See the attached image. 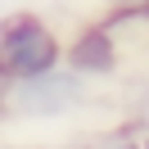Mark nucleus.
Here are the masks:
<instances>
[{"instance_id": "nucleus-1", "label": "nucleus", "mask_w": 149, "mask_h": 149, "mask_svg": "<svg viewBox=\"0 0 149 149\" xmlns=\"http://www.w3.org/2000/svg\"><path fill=\"white\" fill-rule=\"evenodd\" d=\"M63 63V36L36 9H18L0 18V86L50 72Z\"/></svg>"}, {"instance_id": "nucleus-2", "label": "nucleus", "mask_w": 149, "mask_h": 149, "mask_svg": "<svg viewBox=\"0 0 149 149\" xmlns=\"http://www.w3.org/2000/svg\"><path fill=\"white\" fill-rule=\"evenodd\" d=\"M91 95H95L91 77H81L68 63H59L50 72H36V77L0 86V113L27 118V122H50V118H68V113L86 109Z\"/></svg>"}, {"instance_id": "nucleus-3", "label": "nucleus", "mask_w": 149, "mask_h": 149, "mask_svg": "<svg viewBox=\"0 0 149 149\" xmlns=\"http://www.w3.org/2000/svg\"><path fill=\"white\" fill-rule=\"evenodd\" d=\"M63 63L81 77H113L118 72V32L113 23H91L72 41H63Z\"/></svg>"}, {"instance_id": "nucleus-4", "label": "nucleus", "mask_w": 149, "mask_h": 149, "mask_svg": "<svg viewBox=\"0 0 149 149\" xmlns=\"http://www.w3.org/2000/svg\"><path fill=\"white\" fill-rule=\"evenodd\" d=\"M131 122H136V131H140V136H149V86L140 91L136 109H131Z\"/></svg>"}, {"instance_id": "nucleus-5", "label": "nucleus", "mask_w": 149, "mask_h": 149, "mask_svg": "<svg viewBox=\"0 0 149 149\" xmlns=\"http://www.w3.org/2000/svg\"><path fill=\"white\" fill-rule=\"evenodd\" d=\"M91 149H140V136H109V140H100V145H91Z\"/></svg>"}, {"instance_id": "nucleus-6", "label": "nucleus", "mask_w": 149, "mask_h": 149, "mask_svg": "<svg viewBox=\"0 0 149 149\" xmlns=\"http://www.w3.org/2000/svg\"><path fill=\"white\" fill-rule=\"evenodd\" d=\"M140 149H149V136H140Z\"/></svg>"}]
</instances>
